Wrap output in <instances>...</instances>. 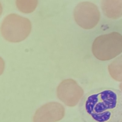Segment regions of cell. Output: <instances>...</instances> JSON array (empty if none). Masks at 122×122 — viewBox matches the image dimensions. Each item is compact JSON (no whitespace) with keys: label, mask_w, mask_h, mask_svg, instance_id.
<instances>
[{"label":"cell","mask_w":122,"mask_h":122,"mask_svg":"<svg viewBox=\"0 0 122 122\" xmlns=\"http://www.w3.org/2000/svg\"><path fill=\"white\" fill-rule=\"evenodd\" d=\"M79 110L84 122H122V92L101 88L87 93Z\"/></svg>","instance_id":"6da1fadb"},{"label":"cell","mask_w":122,"mask_h":122,"mask_svg":"<svg viewBox=\"0 0 122 122\" xmlns=\"http://www.w3.org/2000/svg\"><path fill=\"white\" fill-rule=\"evenodd\" d=\"M92 51L99 60L112 59L122 52V35L117 32L97 37L92 45Z\"/></svg>","instance_id":"7a4b0ae2"},{"label":"cell","mask_w":122,"mask_h":122,"mask_svg":"<svg viewBox=\"0 0 122 122\" xmlns=\"http://www.w3.org/2000/svg\"><path fill=\"white\" fill-rule=\"evenodd\" d=\"M31 28V22L29 19L13 13L9 14L3 20L1 32L7 41L18 42L28 36Z\"/></svg>","instance_id":"3957f363"},{"label":"cell","mask_w":122,"mask_h":122,"mask_svg":"<svg viewBox=\"0 0 122 122\" xmlns=\"http://www.w3.org/2000/svg\"><path fill=\"white\" fill-rule=\"evenodd\" d=\"M73 15L76 23L85 29L94 28L100 18V13L97 6L87 1L79 3L74 10Z\"/></svg>","instance_id":"277c9868"},{"label":"cell","mask_w":122,"mask_h":122,"mask_svg":"<svg viewBox=\"0 0 122 122\" xmlns=\"http://www.w3.org/2000/svg\"><path fill=\"white\" fill-rule=\"evenodd\" d=\"M101 8L109 18L117 19L122 16V0H102Z\"/></svg>","instance_id":"5b68a950"},{"label":"cell","mask_w":122,"mask_h":122,"mask_svg":"<svg viewBox=\"0 0 122 122\" xmlns=\"http://www.w3.org/2000/svg\"><path fill=\"white\" fill-rule=\"evenodd\" d=\"M108 69L113 78L122 81V55L112 61L109 65Z\"/></svg>","instance_id":"8992f818"},{"label":"cell","mask_w":122,"mask_h":122,"mask_svg":"<svg viewBox=\"0 0 122 122\" xmlns=\"http://www.w3.org/2000/svg\"><path fill=\"white\" fill-rule=\"evenodd\" d=\"M38 0H16L17 7L20 11L25 13L33 12L38 5Z\"/></svg>","instance_id":"52a82bcc"}]
</instances>
